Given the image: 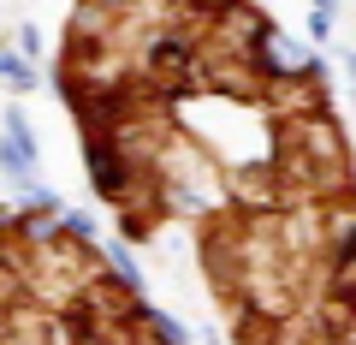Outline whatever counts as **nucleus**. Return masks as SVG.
<instances>
[{
    "label": "nucleus",
    "instance_id": "f257e3e1",
    "mask_svg": "<svg viewBox=\"0 0 356 345\" xmlns=\"http://www.w3.org/2000/svg\"><path fill=\"white\" fill-rule=\"evenodd\" d=\"M54 84L113 227L184 232L232 345H356V155L261 6H77Z\"/></svg>",
    "mask_w": 356,
    "mask_h": 345
},
{
    "label": "nucleus",
    "instance_id": "f03ea898",
    "mask_svg": "<svg viewBox=\"0 0 356 345\" xmlns=\"http://www.w3.org/2000/svg\"><path fill=\"white\" fill-rule=\"evenodd\" d=\"M0 345H178L149 298L72 220H0Z\"/></svg>",
    "mask_w": 356,
    "mask_h": 345
}]
</instances>
